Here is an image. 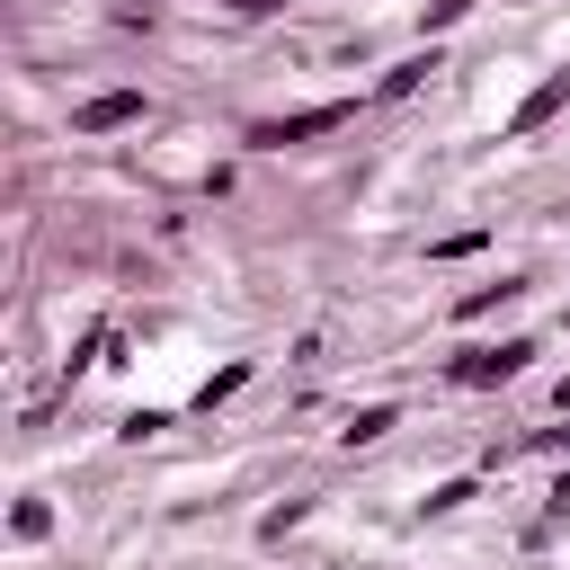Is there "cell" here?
<instances>
[{
    "label": "cell",
    "instance_id": "cell-1",
    "mask_svg": "<svg viewBox=\"0 0 570 570\" xmlns=\"http://www.w3.org/2000/svg\"><path fill=\"white\" fill-rule=\"evenodd\" d=\"M338 125H356V98H321V107H294V116H258L240 142H249V151H294V142H321V134H338Z\"/></svg>",
    "mask_w": 570,
    "mask_h": 570
},
{
    "label": "cell",
    "instance_id": "cell-2",
    "mask_svg": "<svg viewBox=\"0 0 570 570\" xmlns=\"http://www.w3.org/2000/svg\"><path fill=\"white\" fill-rule=\"evenodd\" d=\"M534 356H543L534 338H499V347H463V356H445V383H463V392H490V383H517V374H525Z\"/></svg>",
    "mask_w": 570,
    "mask_h": 570
},
{
    "label": "cell",
    "instance_id": "cell-3",
    "mask_svg": "<svg viewBox=\"0 0 570 570\" xmlns=\"http://www.w3.org/2000/svg\"><path fill=\"white\" fill-rule=\"evenodd\" d=\"M561 107H570V62H561V71H543V80H534V89L508 107V125H499V134H508V142H525V134H543Z\"/></svg>",
    "mask_w": 570,
    "mask_h": 570
},
{
    "label": "cell",
    "instance_id": "cell-4",
    "mask_svg": "<svg viewBox=\"0 0 570 570\" xmlns=\"http://www.w3.org/2000/svg\"><path fill=\"white\" fill-rule=\"evenodd\" d=\"M142 116H151L142 89H98V98L71 107V134H125V125H142Z\"/></svg>",
    "mask_w": 570,
    "mask_h": 570
},
{
    "label": "cell",
    "instance_id": "cell-5",
    "mask_svg": "<svg viewBox=\"0 0 570 570\" xmlns=\"http://www.w3.org/2000/svg\"><path fill=\"white\" fill-rule=\"evenodd\" d=\"M525 294V276H499V285H472V294H454V321H490V312H508Z\"/></svg>",
    "mask_w": 570,
    "mask_h": 570
},
{
    "label": "cell",
    "instance_id": "cell-6",
    "mask_svg": "<svg viewBox=\"0 0 570 570\" xmlns=\"http://www.w3.org/2000/svg\"><path fill=\"white\" fill-rule=\"evenodd\" d=\"M428 71H445V62H436V45H428V53H401V62H392V71L374 80V98H410V89H419Z\"/></svg>",
    "mask_w": 570,
    "mask_h": 570
},
{
    "label": "cell",
    "instance_id": "cell-7",
    "mask_svg": "<svg viewBox=\"0 0 570 570\" xmlns=\"http://www.w3.org/2000/svg\"><path fill=\"white\" fill-rule=\"evenodd\" d=\"M249 374H258V365H249V356H232V365H214V374H205V383H196V401H187V410H223V401H232V392H240V383H249Z\"/></svg>",
    "mask_w": 570,
    "mask_h": 570
},
{
    "label": "cell",
    "instance_id": "cell-8",
    "mask_svg": "<svg viewBox=\"0 0 570 570\" xmlns=\"http://www.w3.org/2000/svg\"><path fill=\"white\" fill-rule=\"evenodd\" d=\"M392 428H401V410H392V401H365V410H356L338 436H347V445H374V436H392Z\"/></svg>",
    "mask_w": 570,
    "mask_h": 570
},
{
    "label": "cell",
    "instance_id": "cell-9",
    "mask_svg": "<svg viewBox=\"0 0 570 570\" xmlns=\"http://www.w3.org/2000/svg\"><path fill=\"white\" fill-rule=\"evenodd\" d=\"M9 534H18V543H45V534H53V508H45V499H18V508H9Z\"/></svg>",
    "mask_w": 570,
    "mask_h": 570
},
{
    "label": "cell",
    "instance_id": "cell-10",
    "mask_svg": "<svg viewBox=\"0 0 570 570\" xmlns=\"http://www.w3.org/2000/svg\"><path fill=\"white\" fill-rule=\"evenodd\" d=\"M472 490H481V481H472V472H454V481H436V490H428V517H454V508H463V499H472Z\"/></svg>",
    "mask_w": 570,
    "mask_h": 570
},
{
    "label": "cell",
    "instance_id": "cell-11",
    "mask_svg": "<svg viewBox=\"0 0 570 570\" xmlns=\"http://www.w3.org/2000/svg\"><path fill=\"white\" fill-rule=\"evenodd\" d=\"M303 517H312V508H303V499H285V508H267V517H258V543H285V534H294V525H303Z\"/></svg>",
    "mask_w": 570,
    "mask_h": 570
},
{
    "label": "cell",
    "instance_id": "cell-12",
    "mask_svg": "<svg viewBox=\"0 0 570 570\" xmlns=\"http://www.w3.org/2000/svg\"><path fill=\"white\" fill-rule=\"evenodd\" d=\"M160 428H169V410H134L116 436H125V445H142V436H160Z\"/></svg>",
    "mask_w": 570,
    "mask_h": 570
},
{
    "label": "cell",
    "instance_id": "cell-13",
    "mask_svg": "<svg viewBox=\"0 0 570 570\" xmlns=\"http://www.w3.org/2000/svg\"><path fill=\"white\" fill-rule=\"evenodd\" d=\"M232 9H240V18H285L294 0H232Z\"/></svg>",
    "mask_w": 570,
    "mask_h": 570
}]
</instances>
